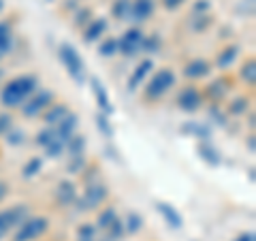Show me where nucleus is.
I'll return each mask as SVG.
<instances>
[{"instance_id": "obj_1", "label": "nucleus", "mask_w": 256, "mask_h": 241, "mask_svg": "<svg viewBox=\"0 0 256 241\" xmlns=\"http://www.w3.org/2000/svg\"><path fill=\"white\" fill-rule=\"evenodd\" d=\"M38 90V77L34 73L18 75L9 79L0 90V105L4 109H20Z\"/></svg>"}, {"instance_id": "obj_2", "label": "nucleus", "mask_w": 256, "mask_h": 241, "mask_svg": "<svg viewBox=\"0 0 256 241\" xmlns=\"http://www.w3.org/2000/svg\"><path fill=\"white\" fill-rule=\"evenodd\" d=\"M175 84H178V75H175V70L169 68V66H162V68H158L154 70L150 77H148V82L143 84V94H141V98L143 102H156L160 100L164 94H169Z\"/></svg>"}, {"instance_id": "obj_3", "label": "nucleus", "mask_w": 256, "mask_h": 241, "mask_svg": "<svg viewBox=\"0 0 256 241\" xmlns=\"http://www.w3.org/2000/svg\"><path fill=\"white\" fill-rule=\"evenodd\" d=\"M58 60L62 62L64 70L68 73V77L73 79V82H77L79 86L86 84V64H84V58L77 54V50L70 43H60L58 45Z\"/></svg>"}, {"instance_id": "obj_4", "label": "nucleus", "mask_w": 256, "mask_h": 241, "mask_svg": "<svg viewBox=\"0 0 256 241\" xmlns=\"http://www.w3.org/2000/svg\"><path fill=\"white\" fill-rule=\"evenodd\" d=\"M107 198H109V188L105 184L96 182V184L86 186V190L82 194H77L73 205H75L77 212H98L100 207L107 203Z\"/></svg>"}, {"instance_id": "obj_5", "label": "nucleus", "mask_w": 256, "mask_h": 241, "mask_svg": "<svg viewBox=\"0 0 256 241\" xmlns=\"http://www.w3.org/2000/svg\"><path fill=\"white\" fill-rule=\"evenodd\" d=\"M47 230H50V218H45V216H30V218H26L15 228L13 241H34L38 237H43Z\"/></svg>"}, {"instance_id": "obj_6", "label": "nucleus", "mask_w": 256, "mask_h": 241, "mask_svg": "<svg viewBox=\"0 0 256 241\" xmlns=\"http://www.w3.org/2000/svg\"><path fill=\"white\" fill-rule=\"evenodd\" d=\"M26 218H30V207L24 203L0 210V241L9 235L11 230L18 228Z\"/></svg>"}, {"instance_id": "obj_7", "label": "nucleus", "mask_w": 256, "mask_h": 241, "mask_svg": "<svg viewBox=\"0 0 256 241\" xmlns=\"http://www.w3.org/2000/svg\"><path fill=\"white\" fill-rule=\"evenodd\" d=\"M52 102H56V94L52 92V90H47V88H38V90L30 96V98L24 102V105L20 107V111H22V116L24 118H28V120H32V118H41L43 116V111L52 105Z\"/></svg>"}, {"instance_id": "obj_8", "label": "nucleus", "mask_w": 256, "mask_h": 241, "mask_svg": "<svg viewBox=\"0 0 256 241\" xmlns=\"http://www.w3.org/2000/svg\"><path fill=\"white\" fill-rule=\"evenodd\" d=\"M175 102H178V107L182 111H186V114H196V111L203 107L205 96L201 92V88H196L194 84H188V86H184L180 90Z\"/></svg>"}, {"instance_id": "obj_9", "label": "nucleus", "mask_w": 256, "mask_h": 241, "mask_svg": "<svg viewBox=\"0 0 256 241\" xmlns=\"http://www.w3.org/2000/svg\"><path fill=\"white\" fill-rule=\"evenodd\" d=\"M143 38H146V32H143L139 26L128 28L122 36H118V47H120V54L126 56V58H132V56H139V54H141Z\"/></svg>"}, {"instance_id": "obj_10", "label": "nucleus", "mask_w": 256, "mask_h": 241, "mask_svg": "<svg viewBox=\"0 0 256 241\" xmlns=\"http://www.w3.org/2000/svg\"><path fill=\"white\" fill-rule=\"evenodd\" d=\"M152 70H154V60L152 58H143L137 66L130 70V75H128V82H126V88L130 92H137L139 88L148 82V77L152 75Z\"/></svg>"}, {"instance_id": "obj_11", "label": "nucleus", "mask_w": 256, "mask_h": 241, "mask_svg": "<svg viewBox=\"0 0 256 241\" xmlns=\"http://www.w3.org/2000/svg\"><path fill=\"white\" fill-rule=\"evenodd\" d=\"M88 82H90L92 96H94V102L98 105V111L100 114H105V116H111L114 114V102H111V98H109L105 84H102L98 77H90Z\"/></svg>"}, {"instance_id": "obj_12", "label": "nucleus", "mask_w": 256, "mask_h": 241, "mask_svg": "<svg viewBox=\"0 0 256 241\" xmlns=\"http://www.w3.org/2000/svg\"><path fill=\"white\" fill-rule=\"evenodd\" d=\"M154 11H156V0H132L130 22L141 28V24H146L154 18Z\"/></svg>"}, {"instance_id": "obj_13", "label": "nucleus", "mask_w": 256, "mask_h": 241, "mask_svg": "<svg viewBox=\"0 0 256 241\" xmlns=\"http://www.w3.org/2000/svg\"><path fill=\"white\" fill-rule=\"evenodd\" d=\"M182 73L186 79H190V82H198V79H205L212 73V62L205 58H192L190 62L184 64Z\"/></svg>"}, {"instance_id": "obj_14", "label": "nucleus", "mask_w": 256, "mask_h": 241, "mask_svg": "<svg viewBox=\"0 0 256 241\" xmlns=\"http://www.w3.org/2000/svg\"><path fill=\"white\" fill-rule=\"evenodd\" d=\"M230 88H233V82H230L226 75H222V77H218V79H214V82L205 88L203 96H205V98H210V100H214L216 105H218L220 100H224V98L228 96Z\"/></svg>"}, {"instance_id": "obj_15", "label": "nucleus", "mask_w": 256, "mask_h": 241, "mask_svg": "<svg viewBox=\"0 0 256 241\" xmlns=\"http://www.w3.org/2000/svg\"><path fill=\"white\" fill-rule=\"evenodd\" d=\"M54 198H56V203L58 205L70 207L75 203V198H77V184L70 182V180H62L54 190Z\"/></svg>"}, {"instance_id": "obj_16", "label": "nucleus", "mask_w": 256, "mask_h": 241, "mask_svg": "<svg viewBox=\"0 0 256 241\" xmlns=\"http://www.w3.org/2000/svg\"><path fill=\"white\" fill-rule=\"evenodd\" d=\"M107 30H109V22L105 18H92L90 24L84 28V41L86 43L100 41V38L107 36Z\"/></svg>"}, {"instance_id": "obj_17", "label": "nucleus", "mask_w": 256, "mask_h": 241, "mask_svg": "<svg viewBox=\"0 0 256 241\" xmlns=\"http://www.w3.org/2000/svg\"><path fill=\"white\" fill-rule=\"evenodd\" d=\"M156 212L162 216V220L169 224L171 228H182L184 226V216L178 212V207H173L171 203H166V200H156Z\"/></svg>"}, {"instance_id": "obj_18", "label": "nucleus", "mask_w": 256, "mask_h": 241, "mask_svg": "<svg viewBox=\"0 0 256 241\" xmlns=\"http://www.w3.org/2000/svg\"><path fill=\"white\" fill-rule=\"evenodd\" d=\"M70 114V107L66 105V102H52L50 107H47L45 111H43V122H45V126H58L64 118H66Z\"/></svg>"}, {"instance_id": "obj_19", "label": "nucleus", "mask_w": 256, "mask_h": 241, "mask_svg": "<svg viewBox=\"0 0 256 241\" xmlns=\"http://www.w3.org/2000/svg\"><path fill=\"white\" fill-rule=\"evenodd\" d=\"M237 58H239V47L237 45H226L216 54V60H214L212 66L220 68V70H228L237 62Z\"/></svg>"}, {"instance_id": "obj_20", "label": "nucleus", "mask_w": 256, "mask_h": 241, "mask_svg": "<svg viewBox=\"0 0 256 241\" xmlns=\"http://www.w3.org/2000/svg\"><path fill=\"white\" fill-rule=\"evenodd\" d=\"M15 45V30L11 22H0V60H4L6 56L13 52Z\"/></svg>"}, {"instance_id": "obj_21", "label": "nucleus", "mask_w": 256, "mask_h": 241, "mask_svg": "<svg viewBox=\"0 0 256 241\" xmlns=\"http://www.w3.org/2000/svg\"><path fill=\"white\" fill-rule=\"evenodd\" d=\"M77 128H79V116L70 111V114L64 118L58 126H54V130H56V134H58V139H60V141L66 143L70 136L77 134Z\"/></svg>"}, {"instance_id": "obj_22", "label": "nucleus", "mask_w": 256, "mask_h": 241, "mask_svg": "<svg viewBox=\"0 0 256 241\" xmlns=\"http://www.w3.org/2000/svg\"><path fill=\"white\" fill-rule=\"evenodd\" d=\"M182 134L192 136L196 141H210L212 139V126L205 124V122H186L180 128Z\"/></svg>"}, {"instance_id": "obj_23", "label": "nucleus", "mask_w": 256, "mask_h": 241, "mask_svg": "<svg viewBox=\"0 0 256 241\" xmlns=\"http://www.w3.org/2000/svg\"><path fill=\"white\" fill-rule=\"evenodd\" d=\"M196 154H198V158H201L203 162H207L210 166H218L222 162L220 152L216 150L214 143H210V141H198L196 143Z\"/></svg>"}, {"instance_id": "obj_24", "label": "nucleus", "mask_w": 256, "mask_h": 241, "mask_svg": "<svg viewBox=\"0 0 256 241\" xmlns=\"http://www.w3.org/2000/svg\"><path fill=\"white\" fill-rule=\"evenodd\" d=\"M118 218H120V216H118L116 207L114 205H107V207H102V210H98V214H96V224H94V226L98 228V230H107Z\"/></svg>"}, {"instance_id": "obj_25", "label": "nucleus", "mask_w": 256, "mask_h": 241, "mask_svg": "<svg viewBox=\"0 0 256 241\" xmlns=\"http://www.w3.org/2000/svg\"><path fill=\"white\" fill-rule=\"evenodd\" d=\"M143 216L137 214V212H128L126 218L122 220V226H124V235H137V232H141L143 228Z\"/></svg>"}, {"instance_id": "obj_26", "label": "nucleus", "mask_w": 256, "mask_h": 241, "mask_svg": "<svg viewBox=\"0 0 256 241\" xmlns=\"http://www.w3.org/2000/svg\"><path fill=\"white\" fill-rule=\"evenodd\" d=\"M86 148H88V141H86L84 134H73L66 143H64V152H66L68 156H84Z\"/></svg>"}, {"instance_id": "obj_27", "label": "nucleus", "mask_w": 256, "mask_h": 241, "mask_svg": "<svg viewBox=\"0 0 256 241\" xmlns=\"http://www.w3.org/2000/svg\"><path fill=\"white\" fill-rule=\"evenodd\" d=\"M130 6L132 0H114L111 2V15L118 22H130Z\"/></svg>"}, {"instance_id": "obj_28", "label": "nucleus", "mask_w": 256, "mask_h": 241, "mask_svg": "<svg viewBox=\"0 0 256 241\" xmlns=\"http://www.w3.org/2000/svg\"><path fill=\"white\" fill-rule=\"evenodd\" d=\"M43 164H45V160H43L41 156H32L30 160H26V164L22 166V178H24V180L36 178V175L43 171Z\"/></svg>"}, {"instance_id": "obj_29", "label": "nucleus", "mask_w": 256, "mask_h": 241, "mask_svg": "<svg viewBox=\"0 0 256 241\" xmlns=\"http://www.w3.org/2000/svg\"><path fill=\"white\" fill-rule=\"evenodd\" d=\"M239 77H242V82L246 86L254 88V84H256V60L252 58V56L242 64V68H239Z\"/></svg>"}, {"instance_id": "obj_30", "label": "nucleus", "mask_w": 256, "mask_h": 241, "mask_svg": "<svg viewBox=\"0 0 256 241\" xmlns=\"http://www.w3.org/2000/svg\"><path fill=\"white\" fill-rule=\"evenodd\" d=\"M248 109H250V98L248 96H237L226 105V116H244L248 114Z\"/></svg>"}, {"instance_id": "obj_31", "label": "nucleus", "mask_w": 256, "mask_h": 241, "mask_svg": "<svg viewBox=\"0 0 256 241\" xmlns=\"http://www.w3.org/2000/svg\"><path fill=\"white\" fill-rule=\"evenodd\" d=\"M98 54L102 58H114V56L120 54V47H118V36H105L100 38L98 43Z\"/></svg>"}, {"instance_id": "obj_32", "label": "nucleus", "mask_w": 256, "mask_h": 241, "mask_svg": "<svg viewBox=\"0 0 256 241\" xmlns=\"http://www.w3.org/2000/svg\"><path fill=\"white\" fill-rule=\"evenodd\" d=\"M96 128H98V132L105 136L107 141H111L114 139V134H116V130H114V126H111V116H105V114H96Z\"/></svg>"}, {"instance_id": "obj_33", "label": "nucleus", "mask_w": 256, "mask_h": 241, "mask_svg": "<svg viewBox=\"0 0 256 241\" xmlns=\"http://www.w3.org/2000/svg\"><path fill=\"white\" fill-rule=\"evenodd\" d=\"M4 141H6V146H11V148H20L26 143V130L20 126H13L11 130L4 134Z\"/></svg>"}, {"instance_id": "obj_34", "label": "nucleus", "mask_w": 256, "mask_h": 241, "mask_svg": "<svg viewBox=\"0 0 256 241\" xmlns=\"http://www.w3.org/2000/svg\"><path fill=\"white\" fill-rule=\"evenodd\" d=\"M88 166V158L84 156H68V162H66V173L70 175H82Z\"/></svg>"}, {"instance_id": "obj_35", "label": "nucleus", "mask_w": 256, "mask_h": 241, "mask_svg": "<svg viewBox=\"0 0 256 241\" xmlns=\"http://www.w3.org/2000/svg\"><path fill=\"white\" fill-rule=\"evenodd\" d=\"M77 241H98V228L92 222H86L77 228Z\"/></svg>"}, {"instance_id": "obj_36", "label": "nucleus", "mask_w": 256, "mask_h": 241, "mask_svg": "<svg viewBox=\"0 0 256 241\" xmlns=\"http://www.w3.org/2000/svg\"><path fill=\"white\" fill-rule=\"evenodd\" d=\"M54 139H58V134H56V130H54L52 126H45L43 130H38V132H36L34 143H36L38 148H43V150H45V148L50 146V143H52Z\"/></svg>"}, {"instance_id": "obj_37", "label": "nucleus", "mask_w": 256, "mask_h": 241, "mask_svg": "<svg viewBox=\"0 0 256 241\" xmlns=\"http://www.w3.org/2000/svg\"><path fill=\"white\" fill-rule=\"evenodd\" d=\"M160 47H162V41H160L158 34H146L141 45V54H156Z\"/></svg>"}, {"instance_id": "obj_38", "label": "nucleus", "mask_w": 256, "mask_h": 241, "mask_svg": "<svg viewBox=\"0 0 256 241\" xmlns=\"http://www.w3.org/2000/svg\"><path fill=\"white\" fill-rule=\"evenodd\" d=\"M105 232V241H120L124 237V226H122V220H116L114 224H111V226L107 228V230H102Z\"/></svg>"}, {"instance_id": "obj_39", "label": "nucleus", "mask_w": 256, "mask_h": 241, "mask_svg": "<svg viewBox=\"0 0 256 241\" xmlns=\"http://www.w3.org/2000/svg\"><path fill=\"white\" fill-rule=\"evenodd\" d=\"M62 154H66V152H64V141H60V139H54L50 146L45 148V156L47 158H60Z\"/></svg>"}, {"instance_id": "obj_40", "label": "nucleus", "mask_w": 256, "mask_h": 241, "mask_svg": "<svg viewBox=\"0 0 256 241\" xmlns=\"http://www.w3.org/2000/svg\"><path fill=\"white\" fill-rule=\"evenodd\" d=\"M210 118H212V120H214V122L218 124V126H226V122H228L226 111H224L220 105H216V102H214V105L210 107Z\"/></svg>"}, {"instance_id": "obj_41", "label": "nucleus", "mask_w": 256, "mask_h": 241, "mask_svg": "<svg viewBox=\"0 0 256 241\" xmlns=\"http://www.w3.org/2000/svg\"><path fill=\"white\" fill-rule=\"evenodd\" d=\"M94 18L92 15V11L88 9V6H82L77 13H75V26H79V28H86L88 24H90V20Z\"/></svg>"}, {"instance_id": "obj_42", "label": "nucleus", "mask_w": 256, "mask_h": 241, "mask_svg": "<svg viewBox=\"0 0 256 241\" xmlns=\"http://www.w3.org/2000/svg\"><path fill=\"white\" fill-rule=\"evenodd\" d=\"M13 126H15L13 116H11V114H6V111H2V114H0V136H4Z\"/></svg>"}, {"instance_id": "obj_43", "label": "nucleus", "mask_w": 256, "mask_h": 241, "mask_svg": "<svg viewBox=\"0 0 256 241\" xmlns=\"http://www.w3.org/2000/svg\"><path fill=\"white\" fill-rule=\"evenodd\" d=\"M212 9V2L210 0H196L194 4H192V11H194L196 15H207Z\"/></svg>"}, {"instance_id": "obj_44", "label": "nucleus", "mask_w": 256, "mask_h": 241, "mask_svg": "<svg viewBox=\"0 0 256 241\" xmlns=\"http://www.w3.org/2000/svg\"><path fill=\"white\" fill-rule=\"evenodd\" d=\"M212 24V15H196V22H194V30L196 32H205L207 26Z\"/></svg>"}, {"instance_id": "obj_45", "label": "nucleus", "mask_w": 256, "mask_h": 241, "mask_svg": "<svg viewBox=\"0 0 256 241\" xmlns=\"http://www.w3.org/2000/svg\"><path fill=\"white\" fill-rule=\"evenodd\" d=\"M160 2H162V9H166V11H178L188 0H160Z\"/></svg>"}, {"instance_id": "obj_46", "label": "nucleus", "mask_w": 256, "mask_h": 241, "mask_svg": "<svg viewBox=\"0 0 256 241\" xmlns=\"http://www.w3.org/2000/svg\"><path fill=\"white\" fill-rule=\"evenodd\" d=\"M9 192H11V186H9V182H4V180H0V205L6 200V196H9Z\"/></svg>"}, {"instance_id": "obj_47", "label": "nucleus", "mask_w": 256, "mask_h": 241, "mask_svg": "<svg viewBox=\"0 0 256 241\" xmlns=\"http://www.w3.org/2000/svg\"><path fill=\"white\" fill-rule=\"evenodd\" d=\"M235 241H256V235H254L252 230L250 232H242V235H239Z\"/></svg>"}, {"instance_id": "obj_48", "label": "nucleus", "mask_w": 256, "mask_h": 241, "mask_svg": "<svg viewBox=\"0 0 256 241\" xmlns=\"http://www.w3.org/2000/svg\"><path fill=\"white\" fill-rule=\"evenodd\" d=\"M246 146H248V150H250V152H252V154H254V150H256V146H254V134H250V136H248Z\"/></svg>"}, {"instance_id": "obj_49", "label": "nucleus", "mask_w": 256, "mask_h": 241, "mask_svg": "<svg viewBox=\"0 0 256 241\" xmlns=\"http://www.w3.org/2000/svg\"><path fill=\"white\" fill-rule=\"evenodd\" d=\"M4 11V0H0V13Z\"/></svg>"}, {"instance_id": "obj_50", "label": "nucleus", "mask_w": 256, "mask_h": 241, "mask_svg": "<svg viewBox=\"0 0 256 241\" xmlns=\"http://www.w3.org/2000/svg\"><path fill=\"white\" fill-rule=\"evenodd\" d=\"M0 79H2V68H0Z\"/></svg>"}]
</instances>
